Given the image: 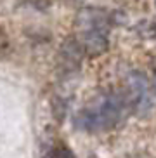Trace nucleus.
I'll return each mask as SVG.
<instances>
[{
	"label": "nucleus",
	"instance_id": "nucleus-2",
	"mask_svg": "<svg viewBox=\"0 0 156 158\" xmlns=\"http://www.w3.org/2000/svg\"><path fill=\"white\" fill-rule=\"evenodd\" d=\"M82 38L85 42V47L90 49L94 54H99L108 45L106 28L97 21V18H85L82 19Z\"/></svg>",
	"mask_w": 156,
	"mask_h": 158
},
{
	"label": "nucleus",
	"instance_id": "nucleus-1",
	"mask_svg": "<svg viewBox=\"0 0 156 158\" xmlns=\"http://www.w3.org/2000/svg\"><path fill=\"white\" fill-rule=\"evenodd\" d=\"M123 110V98L118 94H109L90 104L87 110H83L78 116V122L82 129H87L88 132H101V130H108L115 125L121 118Z\"/></svg>",
	"mask_w": 156,
	"mask_h": 158
},
{
	"label": "nucleus",
	"instance_id": "nucleus-3",
	"mask_svg": "<svg viewBox=\"0 0 156 158\" xmlns=\"http://www.w3.org/2000/svg\"><path fill=\"white\" fill-rule=\"evenodd\" d=\"M43 158H75V155L69 148H66L64 144H57Z\"/></svg>",
	"mask_w": 156,
	"mask_h": 158
}]
</instances>
